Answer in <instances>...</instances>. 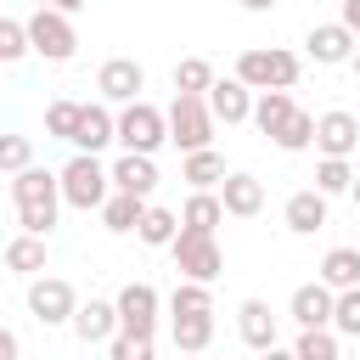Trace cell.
Returning a JSON list of instances; mask_svg holds the SVG:
<instances>
[{"label":"cell","instance_id":"obj_8","mask_svg":"<svg viewBox=\"0 0 360 360\" xmlns=\"http://www.w3.org/2000/svg\"><path fill=\"white\" fill-rule=\"evenodd\" d=\"M73 309H79L73 281H62V276H28V315L39 326H68Z\"/></svg>","mask_w":360,"mask_h":360},{"label":"cell","instance_id":"obj_26","mask_svg":"<svg viewBox=\"0 0 360 360\" xmlns=\"http://www.w3.org/2000/svg\"><path fill=\"white\" fill-rule=\"evenodd\" d=\"M292 107H298V101H292L287 90H259V96H253V124H259L264 135H276V129L292 118Z\"/></svg>","mask_w":360,"mask_h":360},{"label":"cell","instance_id":"obj_21","mask_svg":"<svg viewBox=\"0 0 360 360\" xmlns=\"http://www.w3.org/2000/svg\"><path fill=\"white\" fill-rule=\"evenodd\" d=\"M146 202H152V197H135V191H118V186H112V191H107V202H101L96 214H101V225H107L112 236H124V231H135V225H141Z\"/></svg>","mask_w":360,"mask_h":360},{"label":"cell","instance_id":"obj_15","mask_svg":"<svg viewBox=\"0 0 360 360\" xmlns=\"http://www.w3.org/2000/svg\"><path fill=\"white\" fill-rule=\"evenodd\" d=\"M253 96H259V90H253V84H242L236 73L208 84V107H214V118H219V124H248V118H253Z\"/></svg>","mask_w":360,"mask_h":360},{"label":"cell","instance_id":"obj_24","mask_svg":"<svg viewBox=\"0 0 360 360\" xmlns=\"http://www.w3.org/2000/svg\"><path fill=\"white\" fill-rule=\"evenodd\" d=\"M6 270H17V276H39V270H45V236L17 231V236L6 242Z\"/></svg>","mask_w":360,"mask_h":360},{"label":"cell","instance_id":"obj_1","mask_svg":"<svg viewBox=\"0 0 360 360\" xmlns=\"http://www.w3.org/2000/svg\"><path fill=\"white\" fill-rule=\"evenodd\" d=\"M11 197H17V225L34 231V236H51L56 231V214H62V180L39 163L17 169L11 174Z\"/></svg>","mask_w":360,"mask_h":360},{"label":"cell","instance_id":"obj_30","mask_svg":"<svg viewBox=\"0 0 360 360\" xmlns=\"http://www.w3.org/2000/svg\"><path fill=\"white\" fill-rule=\"evenodd\" d=\"M270 141H276L281 152H309V146H315V112L292 107V118H287V124H281V129H276Z\"/></svg>","mask_w":360,"mask_h":360},{"label":"cell","instance_id":"obj_4","mask_svg":"<svg viewBox=\"0 0 360 360\" xmlns=\"http://www.w3.org/2000/svg\"><path fill=\"white\" fill-rule=\"evenodd\" d=\"M169 112V141L180 146V152H197V146H214V107H208V96H191V90H174V101L163 107Z\"/></svg>","mask_w":360,"mask_h":360},{"label":"cell","instance_id":"obj_10","mask_svg":"<svg viewBox=\"0 0 360 360\" xmlns=\"http://www.w3.org/2000/svg\"><path fill=\"white\" fill-rule=\"evenodd\" d=\"M96 90H101V101L124 107V101H135V96L146 90V68H141L135 56H112V62H101V73H96Z\"/></svg>","mask_w":360,"mask_h":360},{"label":"cell","instance_id":"obj_38","mask_svg":"<svg viewBox=\"0 0 360 360\" xmlns=\"http://www.w3.org/2000/svg\"><path fill=\"white\" fill-rule=\"evenodd\" d=\"M107 354H112V360H152V338H135V332H112V338H107Z\"/></svg>","mask_w":360,"mask_h":360},{"label":"cell","instance_id":"obj_29","mask_svg":"<svg viewBox=\"0 0 360 360\" xmlns=\"http://www.w3.org/2000/svg\"><path fill=\"white\" fill-rule=\"evenodd\" d=\"M321 281L338 292V287H360V248H332L321 259Z\"/></svg>","mask_w":360,"mask_h":360},{"label":"cell","instance_id":"obj_3","mask_svg":"<svg viewBox=\"0 0 360 360\" xmlns=\"http://www.w3.org/2000/svg\"><path fill=\"white\" fill-rule=\"evenodd\" d=\"M298 73H304V62H298V51H281V45H253V51H242L236 56V79L242 84H253V90H292L298 84Z\"/></svg>","mask_w":360,"mask_h":360},{"label":"cell","instance_id":"obj_31","mask_svg":"<svg viewBox=\"0 0 360 360\" xmlns=\"http://www.w3.org/2000/svg\"><path fill=\"white\" fill-rule=\"evenodd\" d=\"M197 309H214V292H208V281L180 276L174 292H169V315H197Z\"/></svg>","mask_w":360,"mask_h":360},{"label":"cell","instance_id":"obj_33","mask_svg":"<svg viewBox=\"0 0 360 360\" xmlns=\"http://www.w3.org/2000/svg\"><path fill=\"white\" fill-rule=\"evenodd\" d=\"M315 186H321L326 197H343V191L354 186V169H349V158H321V163H315Z\"/></svg>","mask_w":360,"mask_h":360},{"label":"cell","instance_id":"obj_39","mask_svg":"<svg viewBox=\"0 0 360 360\" xmlns=\"http://www.w3.org/2000/svg\"><path fill=\"white\" fill-rule=\"evenodd\" d=\"M17 349H22V343H17V332H6V326H0V360H17Z\"/></svg>","mask_w":360,"mask_h":360},{"label":"cell","instance_id":"obj_5","mask_svg":"<svg viewBox=\"0 0 360 360\" xmlns=\"http://www.w3.org/2000/svg\"><path fill=\"white\" fill-rule=\"evenodd\" d=\"M169 141V112L163 107H152V101H124V112H118V146L124 152H158Z\"/></svg>","mask_w":360,"mask_h":360},{"label":"cell","instance_id":"obj_16","mask_svg":"<svg viewBox=\"0 0 360 360\" xmlns=\"http://www.w3.org/2000/svg\"><path fill=\"white\" fill-rule=\"evenodd\" d=\"M112 141H118V118L107 112V101H84L79 129H73V152H107Z\"/></svg>","mask_w":360,"mask_h":360},{"label":"cell","instance_id":"obj_36","mask_svg":"<svg viewBox=\"0 0 360 360\" xmlns=\"http://www.w3.org/2000/svg\"><path fill=\"white\" fill-rule=\"evenodd\" d=\"M34 45H28V22L17 17H0V62H22Z\"/></svg>","mask_w":360,"mask_h":360},{"label":"cell","instance_id":"obj_43","mask_svg":"<svg viewBox=\"0 0 360 360\" xmlns=\"http://www.w3.org/2000/svg\"><path fill=\"white\" fill-rule=\"evenodd\" d=\"M349 197H354V208H360V174H354V186H349Z\"/></svg>","mask_w":360,"mask_h":360},{"label":"cell","instance_id":"obj_11","mask_svg":"<svg viewBox=\"0 0 360 360\" xmlns=\"http://www.w3.org/2000/svg\"><path fill=\"white\" fill-rule=\"evenodd\" d=\"M354 146H360V118H354V112L332 107V112L315 118V152H321V158H349Z\"/></svg>","mask_w":360,"mask_h":360},{"label":"cell","instance_id":"obj_7","mask_svg":"<svg viewBox=\"0 0 360 360\" xmlns=\"http://www.w3.org/2000/svg\"><path fill=\"white\" fill-rule=\"evenodd\" d=\"M28 45H34V56H45V62H73V51H79L73 17L56 11V6H39V11L28 17Z\"/></svg>","mask_w":360,"mask_h":360},{"label":"cell","instance_id":"obj_41","mask_svg":"<svg viewBox=\"0 0 360 360\" xmlns=\"http://www.w3.org/2000/svg\"><path fill=\"white\" fill-rule=\"evenodd\" d=\"M343 22H349V28L360 34V0H343Z\"/></svg>","mask_w":360,"mask_h":360},{"label":"cell","instance_id":"obj_25","mask_svg":"<svg viewBox=\"0 0 360 360\" xmlns=\"http://www.w3.org/2000/svg\"><path fill=\"white\" fill-rule=\"evenodd\" d=\"M135 236H141L146 248H169V242L180 236V214H174V208H158V202H146V214H141Z\"/></svg>","mask_w":360,"mask_h":360},{"label":"cell","instance_id":"obj_44","mask_svg":"<svg viewBox=\"0 0 360 360\" xmlns=\"http://www.w3.org/2000/svg\"><path fill=\"white\" fill-rule=\"evenodd\" d=\"M349 68H354V79H360V45H354V56H349Z\"/></svg>","mask_w":360,"mask_h":360},{"label":"cell","instance_id":"obj_9","mask_svg":"<svg viewBox=\"0 0 360 360\" xmlns=\"http://www.w3.org/2000/svg\"><path fill=\"white\" fill-rule=\"evenodd\" d=\"M112 304H118V332H135V338H152V332H158V309H163V298H158L152 281H124Z\"/></svg>","mask_w":360,"mask_h":360},{"label":"cell","instance_id":"obj_13","mask_svg":"<svg viewBox=\"0 0 360 360\" xmlns=\"http://www.w3.org/2000/svg\"><path fill=\"white\" fill-rule=\"evenodd\" d=\"M304 45H309V56H315L321 68H338V62H349V56H354L360 34H354V28H349V22L338 17V22H315Z\"/></svg>","mask_w":360,"mask_h":360},{"label":"cell","instance_id":"obj_34","mask_svg":"<svg viewBox=\"0 0 360 360\" xmlns=\"http://www.w3.org/2000/svg\"><path fill=\"white\" fill-rule=\"evenodd\" d=\"M332 326H338V338H360V287H338Z\"/></svg>","mask_w":360,"mask_h":360},{"label":"cell","instance_id":"obj_6","mask_svg":"<svg viewBox=\"0 0 360 360\" xmlns=\"http://www.w3.org/2000/svg\"><path fill=\"white\" fill-rule=\"evenodd\" d=\"M169 253H174V270L180 276H191V281H219V270H225V253H219V242H214V231H186L180 225V236L169 242Z\"/></svg>","mask_w":360,"mask_h":360},{"label":"cell","instance_id":"obj_12","mask_svg":"<svg viewBox=\"0 0 360 360\" xmlns=\"http://www.w3.org/2000/svg\"><path fill=\"white\" fill-rule=\"evenodd\" d=\"M236 332H242V343H248V349H259V354H270V349L281 343L276 309H270L264 298H242V304H236Z\"/></svg>","mask_w":360,"mask_h":360},{"label":"cell","instance_id":"obj_18","mask_svg":"<svg viewBox=\"0 0 360 360\" xmlns=\"http://www.w3.org/2000/svg\"><path fill=\"white\" fill-rule=\"evenodd\" d=\"M73 338L84 343V349H96V343H107L112 332H118V304H107V298H90V304H79L73 309Z\"/></svg>","mask_w":360,"mask_h":360},{"label":"cell","instance_id":"obj_28","mask_svg":"<svg viewBox=\"0 0 360 360\" xmlns=\"http://www.w3.org/2000/svg\"><path fill=\"white\" fill-rule=\"evenodd\" d=\"M338 349H343L338 326H298V343H292L298 360H338Z\"/></svg>","mask_w":360,"mask_h":360},{"label":"cell","instance_id":"obj_14","mask_svg":"<svg viewBox=\"0 0 360 360\" xmlns=\"http://www.w3.org/2000/svg\"><path fill=\"white\" fill-rule=\"evenodd\" d=\"M219 202H225L231 219H253V214L264 208V180L248 174V169H225V180H219Z\"/></svg>","mask_w":360,"mask_h":360},{"label":"cell","instance_id":"obj_20","mask_svg":"<svg viewBox=\"0 0 360 360\" xmlns=\"http://www.w3.org/2000/svg\"><path fill=\"white\" fill-rule=\"evenodd\" d=\"M112 186H118V191H135V197H152V191H158V163H152V152H124V158L112 163Z\"/></svg>","mask_w":360,"mask_h":360},{"label":"cell","instance_id":"obj_40","mask_svg":"<svg viewBox=\"0 0 360 360\" xmlns=\"http://www.w3.org/2000/svg\"><path fill=\"white\" fill-rule=\"evenodd\" d=\"M39 6H56V11H68V17H79L90 0H39Z\"/></svg>","mask_w":360,"mask_h":360},{"label":"cell","instance_id":"obj_23","mask_svg":"<svg viewBox=\"0 0 360 360\" xmlns=\"http://www.w3.org/2000/svg\"><path fill=\"white\" fill-rule=\"evenodd\" d=\"M169 332H174V349L202 354V349L214 343V309H197V315H169Z\"/></svg>","mask_w":360,"mask_h":360},{"label":"cell","instance_id":"obj_2","mask_svg":"<svg viewBox=\"0 0 360 360\" xmlns=\"http://www.w3.org/2000/svg\"><path fill=\"white\" fill-rule=\"evenodd\" d=\"M56 180H62V202L68 208H101L107 202V191H112V169L101 163V152H73L62 169H56Z\"/></svg>","mask_w":360,"mask_h":360},{"label":"cell","instance_id":"obj_35","mask_svg":"<svg viewBox=\"0 0 360 360\" xmlns=\"http://www.w3.org/2000/svg\"><path fill=\"white\" fill-rule=\"evenodd\" d=\"M208 84H214V68H208L202 56H186V62H174V90L208 96Z\"/></svg>","mask_w":360,"mask_h":360},{"label":"cell","instance_id":"obj_42","mask_svg":"<svg viewBox=\"0 0 360 360\" xmlns=\"http://www.w3.org/2000/svg\"><path fill=\"white\" fill-rule=\"evenodd\" d=\"M276 0H242V11H270Z\"/></svg>","mask_w":360,"mask_h":360},{"label":"cell","instance_id":"obj_17","mask_svg":"<svg viewBox=\"0 0 360 360\" xmlns=\"http://www.w3.org/2000/svg\"><path fill=\"white\" fill-rule=\"evenodd\" d=\"M332 304H338V292L315 276V281H304V287H292V298H287V315L298 321V326H332Z\"/></svg>","mask_w":360,"mask_h":360},{"label":"cell","instance_id":"obj_37","mask_svg":"<svg viewBox=\"0 0 360 360\" xmlns=\"http://www.w3.org/2000/svg\"><path fill=\"white\" fill-rule=\"evenodd\" d=\"M34 163V141L28 135H0V174H17Z\"/></svg>","mask_w":360,"mask_h":360},{"label":"cell","instance_id":"obj_32","mask_svg":"<svg viewBox=\"0 0 360 360\" xmlns=\"http://www.w3.org/2000/svg\"><path fill=\"white\" fill-rule=\"evenodd\" d=\"M79 107H84V101H68V96L51 101V107H45V135H51V141H73V129H79Z\"/></svg>","mask_w":360,"mask_h":360},{"label":"cell","instance_id":"obj_19","mask_svg":"<svg viewBox=\"0 0 360 360\" xmlns=\"http://www.w3.org/2000/svg\"><path fill=\"white\" fill-rule=\"evenodd\" d=\"M281 219H287V231H292V236H315V231L326 225V191H321V186L292 191V197H287V208H281Z\"/></svg>","mask_w":360,"mask_h":360},{"label":"cell","instance_id":"obj_27","mask_svg":"<svg viewBox=\"0 0 360 360\" xmlns=\"http://www.w3.org/2000/svg\"><path fill=\"white\" fill-rule=\"evenodd\" d=\"M180 180H186V186H219V180H225V158H219L214 146H197V152H186Z\"/></svg>","mask_w":360,"mask_h":360},{"label":"cell","instance_id":"obj_22","mask_svg":"<svg viewBox=\"0 0 360 360\" xmlns=\"http://www.w3.org/2000/svg\"><path fill=\"white\" fill-rule=\"evenodd\" d=\"M180 225H186V231H219V225H225L219 191H214V186H191V197H186V208H180Z\"/></svg>","mask_w":360,"mask_h":360}]
</instances>
